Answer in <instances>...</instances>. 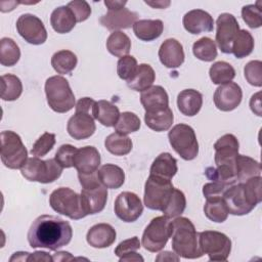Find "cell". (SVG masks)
<instances>
[{
	"label": "cell",
	"instance_id": "3",
	"mask_svg": "<svg viewBox=\"0 0 262 262\" xmlns=\"http://www.w3.org/2000/svg\"><path fill=\"white\" fill-rule=\"evenodd\" d=\"M45 94L50 108L56 113H67L75 106V95L69 81L61 76L49 77L45 82Z\"/></svg>",
	"mask_w": 262,
	"mask_h": 262
},
{
	"label": "cell",
	"instance_id": "27",
	"mask_svg": "<svg viewBox=\"0 0 262 262\" xmlns=\"http://www.w3.org/2000/svg\"><path fill=\"white\" fill-rule=\"evenodd\" d=\"M177 170L176 159L169 152H162L152 162L149 174L171 180L177 173Z\"/></svg>",
	"mask_w": 262,
	"mask_h": 262
},
{
	"label": "cell",
	"instance_id": "54",
	"mask_svg": "<svg viewBox=\"0 0 262 262\" xmlns=\"http://www.w3.org/2000/svg\"><path fill=\"white\" fill-rule=\"evenodd\" d=\"M95 100L91 97H83L80 98L77 103L75 104V112H83V113H88L92 115L93 117V110L95 105Z\"/></svg>",
	"mask_w": 262,
	"mask_h": 262
},
{
	"label": "cell",
	"instance_id": "40",
	"mask_svg": "<svg viewBox=\"0 0 262 262\" xmlns=\"http://www.w3.org/2000/svg\"><path fill=\"white\" fill-rule=\"evenodd\" d=\"M20 57L18 45L8 37H4L0 41V63L5 67L16 64Z\"/></svg>",
	"mask_w": 262,
	"mask_h": 262
},
{
	"label": "cell",
	"instance_id": "33",
	"mask_svg": "<svg viewBox=\"0 0 262 262\" xmlns=\"http://www.w3.org/2000/svg\"><path fill=\"white\" fill-rule=\"evenodd\" d=\"M156 79V74L151 66L148 63H141L137 67L136 73L131 80L127 82L129 88L135 91H144L152 86Z\"/></svg>",
	"mask_w": 262,
	"mask_h": 262
},
{
	"label": "cell",
	"instance_id": "10",
	"mask_svg": "<svg viewBox=\"0 0 262 262\" xmlns=\"http://www.w3.org/2000/svg\"><path fill=\"white\" fill-rule=\"evenodd\" d=\"M199 244L203 254H207L210 261H226L231 252L230 238L219 231L199 232Z\"/></svg>",
	"mask_w": 262,
	"mask_h": 262
},
{
	"label": "cell",
	"instance_id": "36",
	"mask_svg": "<svg viewBox=\"0 0 262 262\" xmlns=\"http://www.w3.org/2000/svg\"><path fill=\"white\" fill-rule=\"evenodd\" d=\"M78 58L71 50L56 51L51 57V66L60 75L70 74L77 66Z\"/></svg>",
	"mask_w": 262,
	"mask_h": 262
},
{
	"label": "cell",
	"instance_id": "60",
	"mask_svg": "<svg viewBox=\"0 0 262 262\" xmlns=\"http://www.w3.org/2000/svg\"><path fill=\"white\" fill-rule=\"evenodd\" d=\"M53 261H70V260H74L75 258L69 253V252H56L53 256H52Z\"/></svg>",
	"mask_w": 262,
	"mask_h": 262
},
{
	"label": "cell",
	"instance_id": "45",
	"mask_svg": "<svg viewBox=\"0 0 262 262\" xmlns=\"http://www.w3.org/2000/svg\"><path fill=\"white\" fill-rule=\"evenodd\" d=\"M186 208V199L184 193L177 188H174L172 196L164 209L163 214L168 218H176L180 216Z\"/></svg>",
	"mask_w": 262,
	"mask_h": 262
},
{
	"label": "cell",
	"instance_id": "26",
	"mask_svg": "<svg viewBox=\"0 0 262 262\" xmlns=\"http://www.w3.org/2000/svg\"><path fill=\"white\" fill-rule=\"evenodd\" d=\"M173 120L174 116L169 106L145 112L144 115V122L146 126L157 132L168 130L172 126Z\"/></svg>",
	"mask_w": 262,
	"mask_h": 262
},
{
	"label": "cell",
	"instance_id": "29",
	"mask_svg": "<svg viewBox=\"0 0 262 262\" xmlns=\"http://www.w3.org/2000/svg\"><path fill=\"white\" fill-rule=\"evenodd\" d=\"M164 30L161 19H139L133 25L135 36L142 41H152L159 38Z\"/></svg>",
	"mask_w": 262,
	"mask_h": 262
},
{
	"label": "cell",
	"instance_id": "13",
	"mask_svg": "<svg viewBox=\"0 0 262 262\" xmlns=\"http://www.w3.org/2000/svg\"><path fill=\"white\" fill-rule=\"evenodd\" d=\"M239 31V25L231 13H221L216 20V43L226 54L231 53V44Z\"/></svg>",
	"mask_w": 262,
	"mask_h": 262
},
{
	"label": "cell",
	"instance_id": "53",
	"mask_svg": "<svg viewBox=\"0 0 262 262\" xmlns=\"http://www.w3.org/2000/svg\"><path fill=\"white\" fill-rule=\"evenodd\" d=\"M229 186H226L222 183L219 182H209L206 183L203 186V194L204 196L207 199H215V198H222L225 190L228 188Z\"/></svg>",
	"mask_w": 262,
	"mask_h": 262
},
{
	"label": "cell",
	"instance_id": "50",
	"mask_svg": "<svg viewBox=\"0 0 262 262\" xmlns=\"http://www.w3.org/2000/svg\"><path fill=\"white\" fill-rule=\"evenodd\" d=\"M78 148L72 144H62L55 152L54 159L62 168L74 167V158Z\"/></svg>",
	"mask_w": 262,
	"mask_h": 262
},
{
	"label": "cell",
	"instance_id": "30",
	"mask_svg": "<svg viewBox=\"0 0 262 262\" xmlns=\"http://www.w3.org/2000/svg\"><path fill=\"white\" fill-rule=\"evenodd\" d=\"M235 175L237 182H246L253 177L261 176V165L253 158L238 154L235 159Z\"/></svg>",
	"mask_w": 262,
	"mask_h": 262
},
{
	"label": "cell",
	"instance_id": "24",
	"mask_svg": "<svg viewBox=\"0 0 262 262\" xmlns=\"http://www.w3.org/2000/svg\"><path fill=\"white\" fill-rule=\"evenodd\" d=\"M203 105V95L194 89H184L177 96V106L184 116H195Z\"/></svg>",
	"mask_w": 262,
	"mask_h": 262
},
{
	"label": "cell",
	"instance_id": "22",
	"mask_svg": "<svg viewBox=\"0 0 262 262\" xmlns=\"http://www.w3.org/2000/svg\"><path fill=\"white\" fill-rule=\"evenodd\" d=\"M184 51L182 44L176 39L165 40L159 49V58L162 64L169 69L179 68L184 61Z\"/></svg>",
	"mask_w": 262,
	"mask_h": 262
},
{
	"label": "cell",
	"instance_id": "62",
	"mask_svg": "<svg viewBox=\"0 0 262 262\" xmlns=\"http://www.w3.org/2000/svg\"><path fill=\"white\" fill-rule=\"evenodd\" d=\"M144 2L147 5H150L154 8H160V9L166 8L167 6L170 5V1H154V2H151V1H144Z\"/></svg>",
	"mask_w": 262,
	"mask_h": 262
},
{
	"label": "cell",
	"instance_id": "9",
	"mask_svg": "<svg viewBox=\"0 0 262 262\" xmlns=\"http://www.w3.org/2000/svg\"><path fill=\"white\" fill-rule=\"evenodd\" d=\"M172 233V221L167 216H158L145 227L141 243L145 250L156 253L164 249Z\"/></svg>",
	"mask_w": 262,
	"mask_h": 262
},
{
	"label": "cell",
	"instance_id": "7",
	"mask_svg": "<svg viewBox=\"0 0 262 262\" xmlns=\"http://www.w3.org/2000/svg\"><path fill=\"white\" fill-rule=\"evenodd\" d=\"M173 149L185 161H191L199 155V143L192 127L186 124L175 125L168 133Z\"/></svg>",
	"mask_w": 262,
	"mask_h": 262
},
{
	"label": "cell",
	"instance_id": "48",
	"mask_svg": "<svg viewBox=\"0 0 262 262\" xmlns=\"http://www.w3.org/2000/svg\"><path fill=\"white\" fill-rule=\"evenodd\" d=\"M55 144V134L45 132L33 144L31 154L35 157H44L47 155Z\"/></svg>",
	"mask_w": 262,
	"mask_h": 262
},
{
	"label": "cell",
	"instance_id": "4",
	"mask_svg": "<svg viewBox=\"0 0 262 262\" xmlns=\"http://www.w3.org/2000/svg\"><path fill=\"white\" fill-rule=\"evenodd\" d=\"M49 205L56 212L73 220L86 217L81 195L69 187H58L49 196Z\"/></svg>",
	"mask_w": 262,
	"mask_h": 262
},
{
	"label": "cell",
	"instance_id": "55",
	"mask_svg": "<svg viewBox=\"0 0 262 262\" xmlns=\"http://www.w3.org/2000/svg\"><path fill=\"white\" fill-rule=\"evenodd\" d=\"M261 92H257L256 94H254L251 97L250 100V107L252 110V112L254 114H256L257 116H262V112H261Z\"/></svg>",
	"mask_w": 262,
	"mask_h": 262
},
{
	"label": "cell",
	"instance_id": "43",
	"mask_svg": "<svg viewBox=\"0 0 262 262\" xmlns=\"http://www.w3.org/2000/svg\"><path fill=\"white\" fill-rule=\"evenodd\" d=\"M192 52L200 60L213 61L217 57V46L211 38L203 37L193 43Z\"/></svg>",
	"mask_w": 262,
	"mask_h": 262
},
{
	"label": "cell",
	"instance_id": "49",
	"mask_svg": "<svg viewBox=\"0 0 262 262\" xmlns=\"http://www.w3.org/2000/svg\"><path fill=\"white\" fill-rule=\"evenodd\" d=\"M244 75L249 84L262 86V62L260 60H251L244 68Z\"/></svg>",
	"mask_w": 262,
	"mask_h": 262
},
{
	"label": "cell",
	"instance_id": "56",
	"mask_svg": "<svg viewBox=\"0 0 262 262\" xmlns=\"http://www.w3.org/2000/svg\"><path fill=\"white\" fill-rule=\"evenodd\" d=\"M28 261H45V262H48V261H53V259L48 253L43 252V251H38V252H35L33 254L30 253Z\"/></svg>",
	"mask_w": 262,
	"mask_h": 262
},
{
	"label": "cell",
	"instance_id": "6",
	"mask_svg": "<svg viewBox=\"0 0 262 262\" xmlns=\"http://www.w3.org/2000/svg\"><path fill=\"white\" fill-rule=\"evenodd\" d=\"M62 169L63 168L55 161V159L43 161L38 157H32L27 160L26 164L20 169V172L29 181L51 183L60 177Z\"/></svg>",
	"mask_w": 262,
	"mask_h": 262
},
{
	"label": "cell",
	"instance_id": "8",
	"mask_svg": "<svg viewBox=\"0 0 262 262\" xmlns=\"http://www.w3.org/2000/svg\"><path fill=\"white\" fill-rule=\"evenodd\" d=\"M1 161L8 169H21L28 160V150L21 138L13 131L1 132Z\"/></svg>",
	"mask_w": 262,
	"mask_h": 262
},
{
	"label": "cell",
	"instance_id": "47",
	"mask_svg": "<svg viewBox=\"0 0 262 262\" xmlns=\"http://www.w3.org/2000/svg\"><path fill=\"white\" fill-rule=\"evenodd\" d=\"M137 60L132 55H126L121 57L117 62V74L118 76L125 81L132 79L137 70Z\"/></svg>",
	"mask_w": 262,
	"mask_h": 262
},
{
	"label": "cell",
	"instance_id": "23",
	"mask_svg": "<svg viewBox=\"0 0 262 262\" xmlns=\"http://www.w3.org/2000/svg\"><path fill=\"white\" fill-rule=\"evenodd\" d=\"M116 230L108 223H98L90 227L86 234L87 243L96 249H103L112 246L116 241Z\"/></svg>",
	"mask_w": 262,
	"mask_h": 262
},
{
	"label": "cell",
	"instance_id": "39",
	"mask_svg": "<svg viewBox=\"0 0 262 262\" xmlns=\"http://www.w3.org/2000/svg\"><path fill=\"white\" fill-rule=\"evenodd\" d=\"M254 49V38L247 30H239L231 44V53L236 58H244L252 53Z\"/></svg>",
	"mask_w": 262,
	"mask_h": 262
},
{
	"label": "cell",
	"instance_id": "37",
	"mask_svg": "<svg viewBox=\"0 0 262 262\" xmlns=\"http://www.w3.org/2000/svg\"><path fill=\"white\" fill-rule=\"evenodd\" d=\"M104 146L107 151L115 156H125L131 151L133 143L127 135L114 132L105 138Z\"/></svg>",
	"mask_w": 262,
	"mask_h": 262
},
{
	"label": "cell",
	"instance_id": "57",
	"mask_svg": "<svg viewBox=\"0 0 262 262\" xmlns=\"http://www.w3.org/2000/svg\"><path fill=\"white\" fill-rule=\"evenodd\" d=\"M156 261H179V256L175 253L165 251L161 252L158 257L156 258Z\"/></svg>",
	"mask_w": 262,
	"mask_h": 262
},
{
	"label": "cell",
	"instance_id": "52",
	"mask_svg": "<svg viewBox=\"0 0 262 262\" xmlns=\"http://www.w3.org/2000/svg\"><path fill=\"white\" fill-rule=\"evenodd\" d=\"M140 247H141V245H140L139 238L137 236H133L131 238L121 242L115 249V254H116V256H118L120 258L128 253L136 252L137 250L140 249Z\"/></svg>",
	"mask_w": 262,
	"mask_h": 262
},
{
	"label": "cell",
	"instance_id": "18",
	"mask_svg": "<svg viewBox=\"0 0 262 262\" xmlns=\"http://www.w3.org/2000/svg\"><path fill=\"white\" fill-rule=\"evenodd\" d=\"M96 126L92 115L83 112H75L67 125V131L71 137L77 140L89 138L94 134Z\"/></svg>",
	"mask_w": 262,
	"mask_h": 262
},
{
	"label": "cell",
	"instance_id": "21",
	"mask_svg": "<svg viewBox=\"0 0 262 262\" xmlns=\"http://www.w3.org/2000/svg\"><path fill=\"white\" fill-rule=\"evenodd\" d=\"M184 29L193 35L204 32H212L214 29V19L210 13L203 9H192L186 12L182 19Z\"/></svg>",
	"mask_w": 262,
	"mask_h": 262
},
{
	"label": "cell",
	"instance_id": "19",
	"mask_svg": "<svg viewBox=\"0 0 262 262\" xmlns=\"http://www.w3.org/2000/svg\"><path fill=\"white\" fill-rule=\"evenodd\" d=\"M138 14L128 8H120L108 10L99 18L100 24L110 31H117L121 29H129L137 21Z\"/></svg>",
	"mask_w": 262,
	"mask_h": 262
},
{
	"label": "cell",
	"instance_id": "58",
	"mask_svg": "<svg viewBox=\"0 0 262 262\" xmlns=\"http://www.w3.org/2000/svg\"><path fill=\"white\" fill-rule=\"evenodd\" d=\"M127 4V1H122V0H105L104 5L107 7L108 10H115V9H120L124 8V6Z\"/></svg>",
	"mask_w": 262,
	"mask_h": 262
},
{
	"label": "cell",
	"instance_id": "32",
	"mask_svg": "<svg viewBox=\"0 0 262 262\" xmlns=\"http://www.w3.org/2000/svg\"><path fill=\"white\" fill-rule=\"evenodd\" d=\"M120 117V111L117 105L108 100H98L95 102L93 110V118L105 127L116 125Z\"/></svg>",
	"mask_w": 262,
	"mask_h": 262
},
{
	"label": "cell",
	"instance_id": "1",
	"mask_svg": "<svg viewBox=\"0 0 262 262\" xmlns=\"http://www.w3.org/2000/svg\"><path fill=\"white\" fill-rule=\"evenodd\" d=\"M73 236L71 224L53 215L37 217L28 231V242L34 249L43 248L56 251L67 246Z\"/></svg>",
	"mask_w": 262,
	"mask_h": 262
},
{
	"label": "cell",
	"instance_id": "31",
	"mask_svg": "<svg viewBox=\"0 0 262 262\" xmlns=\"http://www.w3.org/2000/svg\"><path fill=\"white\" fill-rule=\"evenodd\" d=\"M97 175L100 182L106 188L117 189L125 182V173L123 169L115 164L102 165L99 170H97Z\"/></svg>",
	"mask_w": 262,
	"mask_h": 262
},
{
	"label": "cell",
	"instance_id": "35",
	"mask_svg": "<svg viewBox=\"0 0 262 262\" xmlns=\"http://www.w3.org/2000/svg\"><path fill=\"white\" fill-rule=\"evenodd\" d=\"M205 175L208 179L222 183L226 186H231L237 183L235 175V167L227 165H219L216 167H209L205 171Z\"/></svg>",
	"mask_w": 262,
	"mask_h": 262
},
{
	"label": "cell",
	"instance_id": "25",
	"mask_svg": "<svg viewBox=\"0 0 262 262\" xmlns=\"http://www.w3.org/2000/svg\"><path fill=\"white\" fill-rule=\"evenodd\" d=\"M140 102L145 112H149L169 106V97L162 86L156 85L141 92Z\"/></svg>",
	"mask_w": 262,
	"mask_h": 262
},
{
	"label": "cell",
	"instance_id": "61",
	"mask_svg": "<svg viewBox=\"0 0 262 262\" xmlns=\"http://www.w3.org/2000/svg\"><path fill=\"white\" fill-rule=\"evenodd\" d=\"M30 253L29 252H15L11 258L10 261H28Z\"/></svg>",
	"mask_w": 262,
	"mask_h": 262
},
{
	"label": "cell",
	"instance_id": "59",
	"mask_svg": "<svg viewBox=\"0 0 262 262\" xmlns=\"http://www.w3.org/2000/svg\"><path fill=\"white\" fill-rule=\"evenodd\" d=\"M119 261L120 262H123V261H143V257L141 255H139L138 253L136 252H131V253H128L122 257L119 258Z\"/></svg>",
	"mask_w": 262,
	"mask_h": 262
},
{
	"label": "cell",
	"instance_id": "41",
	"mask_svg": "<svg viewBox=\"0 0 262 262\" xmlns=\"http://www.w3.org/2000/svg\"><path fill=\"white\" fill-rule=\"evenodd\" d=\"M209 75L214 84L222 85L231 82V80L235 77V70L230 63L220 60L211 66Z\"/></svg>",
	"mask_w": 262,
	"mask_h": 262
},
{
	"label": "cell",
	"instance_id": "15",
	"mask_svg": "<svg viewBox=\"0 0 262 262\" xmlns=\"http://www.w3.org/2000/svg\"><path fill=\"white\" fill-rule=\"evenodd\" d=\"M81 201L86 215H92L101 212L107 201V188L101 183L82 186Z\"/></svg>",
	"mask_w": 262,
	"mask_h": 262
},
{
	"label": "cell",
	"instance_id": "44",
	"mask_svg": "<svg viewBox=\"0 0 262 262\" xmlns=\"http://www.w3.org/2000/svg\"><path fill=\"white\" fill-rule=\"evenodd\" d=\"M140 126V119L137 117V115L131 112H124L120 114V117L114 127L116 132L127 135L129 133L138 131Z\"/></svg>",
	"mask_w": 262,
	"mask_h": 262
},
{
	"label": "cell",
	"instance_id": "34",
	"mask_svg": "<svg viewBox=\"0 0 262 262\" xmlns=\"http://www.w3.org/2000/svg\"><path fill=\"white\" fill-rule=\"evenodd\" d=\"M106 49L112 55L121 58L128 55L131 49V40L122 31H115L106 40Z\"/></svg>",
	"mask_w": 262,
	"mask_h": 262
},
{
	"label": "cell",
	"instance_id": "2",
	"mask_svg": "<svg viewBox=\"0 0 262 262\" xmlns=\"http://www.w3.org/2000/svg\"><path fill=\"white\" fill-rule=\"evenodd\" d=\"M172 249L175 254L185 259H196L204 254L199 244V232L186 217H176L172 221Z\"/></svg>",
	"mask_w": 262,
	"mask_h": 262
},
{
	"label": "cell",
	"instance_id": "17",
	"mask_svg": "<svg viewBox=\"0 0 262 262\" xmlns=\"http://www.w3.org/2000/svg\"><path fill=\"white\" fill-rule=\"evenodd\" d=\"M239 143L233 134H224L215 143L214 161L216 166L227 165L235 167V159L238 155Z\"/></svg>",
	"mask_w": 262,
	"mask_h": 262
},
{
	"label": "cell",
	"instance_id": "51",
	"mask_svg": "<svg viewBox=\"0 0 262 262\" xmlns=\"http://www.w3.org/2000/svg\"><path fill=\"white\" fill-rule=\"evenodd\" d=\"M72 12L74 13L77 23L86 20L91 14V7L87 1L84 0H75L71 1L67 5Z\"/></svg>",
	"mask_w": 262,
	"mask_h": 262
},
{
	"label": "cell",
	"instance_id": "42",
	"mask_svg": "<svg viewBox=\"0 0 262 262\" xmlns=\"http://www.w3.org/2000/svg\"><path fill=\"white\" fill-rule=\"evenodd\" d=\"M204 213L213 222L222 223L227 219L228 212L222 198L207 199L204 205Z\"/></svg>",
	"mask_w": 262,
	"mask_h": 262
},
{
	"label": "cell",
	"instance_id": "5",
	"mask_svg": "<svg viewBox=\"0 0 262 262\" xmlns=\"http://www.w3.org/2000/svg\"><path fill=\"white\" fill-rule=\"evenodd\" d=\"M174 188L170 179L149 174L144 185V205L150 210L163 212L172 196Z\"/></svg>",
	"mask_w": 262,
	"mask_h": 262
},
{
	"label": "cell",
	"instance_id": "38",
	"mask_svg": "<svg viewBox=\"0 0 262 262\" xmlns=\"http://www.w3.org/2000/svg\"><path fill=\"white\" fill-rule=\"evenodd\" d=\"M23 92L20 79L12 74H5L1 77V98L5 101L16 100Z\"/></svg>",
	"mask_w": 262,
	"mask_h": 262
},
{
	"label": "cell",
	"instance_id": "46",
	"mask_svg": "<svg viewBox=\"0 0 262 262\" xmlns=\"http://www.w3.org/2000/svg\"><path fill=\"white\" fill-rule=\"evenodd\" d=\"M260 2L256 4L245 5L242 8V17L244 21L252 29H257L262 26V12Z\"/></svg>",
	"mask_w": 262,
	"mask_h": 262
},
{
	"label": "cell",
	"instance_id": "28",
	"mask_svg": "<svg viewBox=\"0 0 262 262\" xmlns=\"http://www.w3.org/2000/svg\"><path fill=\"white\" fill-rule=\"evenodd\" d=\"M76 17L68 6H59L55 8L50 16L52 29L58 34L71 32L76 26Z\"/></svg>",
	"mask_w": 262,
	"mask_h": 262
},
{
	"label": "cell",
	"instance_id": "20",
	"mask_svg": "<svg viewBox=\"0 0 262 262\" xmlns=\"http://www.w3.org/2000/svg\"><path fill=\"white\" fill-rule=\"evenodd\" d=\"M100 165V155L96 147L87 145L78 148L74 158V167L78 174L89 175L97 172Z\"/></svg>",
	"mask_w": 262,
	"mask_h": 262
},
{
	"label": "cell",
	"instance_id": "16",
	"mask_svg": "<svg viewBox=\"0 0 262 262\" xmlns=\"http://www.w3.org/2000/svg\"><path fill=\"white\" fill-rule=\"evenodd\" d=\"M243 91L235 82H228L220 85L214 93L215 106L222 112H230L236 108L242 102Z\"/></svg>",
	"mask_w": 262,
	"mask_h": 262
},
{
	"label": "cell",
	"instance_id": "12",
	"mask_svg": "<svg viewBox=\"0 0 262 262\" xmlns=\"http://www.w3.org/2000/svg\"><path fill=\"white\" fill-rule=\"evenodd\" d=\"M18 34L30 44L41 45L47 39V32L43 21L31 13L21 14L16 20Z\"/></svg>",
	"mask_w": 262,
	"mask_h": 262
},
{
	"label": "cell",
	"instance_id": "14",
	"mask_svg": "<svg viewBox=\"0 0 262 262\" xmlns=\"http://www.w3.org/2000/svg\"><path fill=\"white\" fill-rule=\"evenodd\" d=\"M114 210L117 217L122 221L134 222L141 216L143 212V205L136 193L123 191L117 196Z\"/></svg>",
	"mask_w": 262,
	"mask_h": 262
},
{
	"label": "cell",
	"instance_id": "11",
	"mask_svg": "<svg viewBox=\"0 0 262 262\" xmlns=\"http://www.w3.org/2000/svg\"><path fill=\"white\" fill-rule=\"evenodd\" d=\"M228 214L243 216L249 214L257 205L249 195L244 182L229 186L222 196Z\"/></svg>",
	"mask_w": 262,
	"mask_h": 262
}]
</instances>
